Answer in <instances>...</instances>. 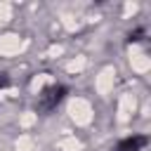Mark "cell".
<instances>
[{
    "label": "cell",
    "instance_id": "1",
    "mask_svg": "<svg viewBox=\"0 0 151 151\" xmlns=\"http://www.w3.org/2000/svg\"><path fill=\"white\" fill-rule=\"evenodd\" d=\"M64 97H66V87H64V85H47L45 90H40L35 106H38V111L50 113V111H54V109L61 104Z\"/></svg>",
    "mask_w": 151,
    "mask_h": 151
},
{
    "label": "cell",
    "instance_id": "2",
    "mask_svg": "<svg viewBox=\"0 0 151 151\" xmlns=\"http://www.w3.org/2000/svg\"><path fill=\"white\" fill-rule=\"evenodd\" d=\"M146 144H149V139H146L144 134H130V137L120 139L113 151H142Z\"/></svg>",
    "mask_w": 151,
    "mask_h": 151
}]
</instances>
